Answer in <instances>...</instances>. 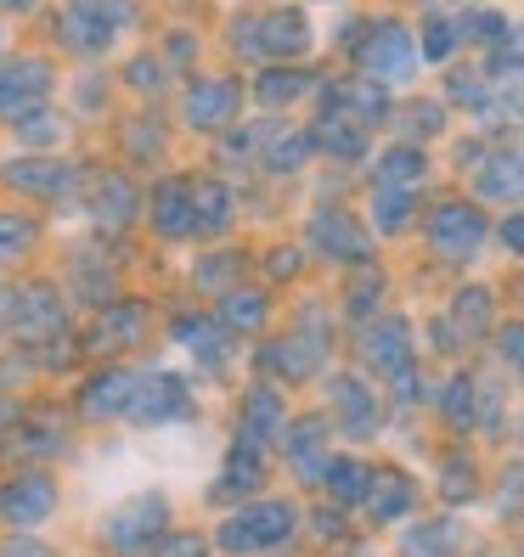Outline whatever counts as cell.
Returning <instances> with one entry per match:
<instances>
[{
	"instance_id": "obj_62",
	"label": "cell",
	"mask_w": 524,
	"mask_h": 557,
	"mask_svg": "<svg viewBox=\"0 0 524 557\" xmlns=\"http://www.w3.org/2000/svg\"><path fill=\"white\" fill-rule=\"evenodd\" d=\"M0 51H7V35H0Z\"/></svg>"
},
{
	"instance_id": "obj_47",
	"label": "cell",
	"mask_w": 524,
	"mask_h": 557,
	"mask_svg": "<svg viewBox=\"0 0 524 557\" xmlns=\"http://www.w3.org/2000/svg\"><path fill=\"white\" fill-rule=\"evenodd\" d=\"M440 490H446V502H468V496H479V473L463 462V456H446L440 462Z\"/></svg>"
},
{
	"instance_id": "obj_35",
	"label": "cell",
	"mask_w": 524,
	"mask_h": 557,
	"mask_svg": "<svg viewBox=\"0 0 524 557\" xmlns=\"http://www.w3.org/2000/svg\"><path fill=\"white\" fill-rule=\"evenodd\" d=\"M429 170H435L429 147H417V141H395V136H389V147L373 152V186H417Z\"/></svg>"
},
{
	"instance_id": "obj_45",
	"label": "cell",
	"mask_w": 524,
	"mask_h": 557,
	"mask_svg": "<svg viewBox=\"0 0 524 557\" xmlns=\"http://www.w3.org/2000/svg\"><path fill=\"white\" fill-rule=\"evenodd\" d=\"M12 136H17V147H28V152H51L62 136H69V124H62L51 108H35V113L12 119Z\"/></svg>"
},
{
	"instance_id": "obj_23",
	"label": "cell",
	"mask_w": 524,
	"mask_h": 557,
	"mask_svg": "<svg viewBox=\"0 0 524 557\" xmlns=\"http://www.w3.org/2000/svg\"><path fill=\"white\" fill-rule=\"evenodd\" d=\"M142 198H136V181H130L124 170H108L90 181V220L102 225V232H124L130 220H136Z\"/></svg>"
},
{
	"instance_id": "obj_38",
	"label": "cell",
	"mask_w": 524,
	"mask_h": 557,
	"mask_svg": "<svg viewBox=\"0 0 524 557\" xmlns=\"http://www.w3.org/2000/svg\"><path fill=\"white\" fill-rule=\"evenodd\" d=\"M435 411L451 422V429H479V383L468 372H451L446 383H435Z\"/></svg>"
},
{
	"instance_id": "obj_5",
	"label": "cell",
	"mask_w": 524,
	"mask_h": 557,
	"mask_svg": "<svg viewBox=\"0 0 524 557\" xmlns=\"http://www.w3.org/2000/svg\"><path fill=\"white\" fill-rule=\"evenodd\" d=\"M7 326L23 344L62 338V333H69V299H62V287L46 282V276H23L7 293Z\"/></svg>"
},
{
	"instance_id": "obj_50",
	"label": "cell",
	"mask_w": 524,
	"mask_h": 557,
	"mask_svg": "<svg viewBox=\"0 0 524 557\" xmlns=\"http://www.w3.org/2000/svg\"><path fill=\"white\" fill-rule=\"evenodd\" d=\"M300 271H305V248H300V243H277V248L266 253V276H271V282H293Z\"/></svg>"
},
{
	"instance_id": "obj_48",
	"label": "cell",
	"mask_w": 524,
	"mask_h": 557,
	"mask_svg": "<svg viewBox=\"0 0 524 557\" xmlns=\"http://www.w3.org/2000/svg\"><path fill=\"white\" fill-rule=\"evenodd\" d=\"M232 51L243 57V62H266V40H259V12H243V17H232Z\"/></svg>"
},
{
	"instance_id": "obj_59",
	"label": "cell",
	"mask_w": 524,
	"mask_h": 557,
	"mask_svg": "<svg viewBox=\"0 0 524 557\" xmlns=\"http://www.w3.org/2000/svg\"><path fill=\"white\" fill-rule=\"evenodd\" d=\"M12 417H17V400H7V395H0V429H7Z\"/></svg>"
},
{
	"instance_id": "obj_57",
	"label": "cell",
	"mask_w": 524,
	"mask_h": 557,
	"mask_svg": "<svg viewBox=\"0 0 524 557\" xmlns=\"http://www.w3.org/2000/svg\"><path fill=\"white\" fill-rule=\"evenodd\" d=\"M508 490H513V502H524V462L508 473Z\"/></svg>"
},
{
	"instance_id": "obj_30",
	"label": "cell",
	"mask_w": 524,
	"mask_h": 557,
	"mask_svg": "<svg viewBox=\"0 0 524 557\" xmlns=\"http://www.w3.org/2000/svg\"><path fill=\"white\" fill-rule=\"evenodd\" d=\"M175 338L192 349V360H198V367H209V372H220L226 367V355H232V326H226L220 315H181L175 321Z\"/></svg>"
},
{
	"instance_id": "obj_15",
	"label": "cell",
	"mask_w": 524,
	"mask_h": 557,
	"mask_svg": "<svg viewBox=\"0 0 524 557\" xmlns=\"http://www.w3.org/2000/svg\"><path fill=\"white\" fill-rule=\"evenodd\" d=\"M327 400H333V422L344 429V440H367L383 417V400L367 388L362 372H333L327 377Z\"/></svg>"
},
{
	"instance_id": "obj_49",
	"label": "cell",
	"mask_w": 524,
	"mask_h": 557,
	"mask_svg": "<svg viewBox=\"0 0 524 557\" xmlns=\"http://www.w3.org/2000/svg\"><path fill=\"white\" fill-rule=\"evenodd\" d=\"M17 440H23V450H35V456H57V450H62V422H57V417L23 422Z\"/></svg>"
},
{
	"instance_id": "obj_56",
	"label": "cell",
	"mask_w": 524,
	"mask_h": 557,
	"mask_svg": "<svg viewBox=\"0 0 524 557\" xmlns=\"http://www.w3.org/2000/svg\"><path fill=\"white\" fill-rule=\"evenodd\" d=\"M153 552H158V557H204V541H198V535H163Z\"/></svg>"
},
{
	"instance_id": "obj_24",
	"label": "cell",
	"mask_w": 524,
	"mask_h": 557,
	"mask_svg": "<svg viewBox=\"0 0 524 557\" xmlns=\"http://www.w3.org/2000/svg\"><path fill=\"white\" fill-rule=\"evenodd\" d=\"M7 186L12 191H35V198H62L80 175H74V163H62V158H40V152H28L17 163H7Z\"/></svg>"
},
{
	"instance_id": "obj_6",
	"label": "cell",
	"mask_w": 524,
	"mask_h": 557,
	"mask_svg": "<svg viewBox=\"0 0 524 557\" xmlns=\"http://www.w3.org/2000/svg\"><path fill=\"white\" fill-rule=\"evenodd\" d=\"M305 243L327 259V265H344V271L378 259V232L362 225V214H350V209H316L305 220Z\"/></svg>"
},
{
	"instance_id": "obj_20",
	"label": "cell",
	"mask_w": 524,
	"mask_h": 557,
	"mask_svg": "<svg viewBox=\"0 0 524 557\" xmlns=\"http://www.w3.org/2000/svg\"><path fill=\"white\" fill-rule=\"evenodd\" d=\"M446 124H451V102H446V96H406V102L389 108V124L383 129H395V141L429 147V141L446 136Z\"/></svg>"
},
{
	"instance_id": "obj_36",
	"label": "cell",
	"mask_w": 524,
	"mask_h": 557,
	"mask_svg": "<svg viewBox=\"0 0 524 557\" xmlns=\"http://www.w3.org/2000/svg\"><path fill=\"white\" fill-rule=\"evenodd\" d=\"M147 333V305L142 299H124V305H102V315H96V333H90V349H130L142 344Z\"/></svg>"
},
{
	"instance_id": "obj_54",
	"label": "cell",
	"mask_w": 524,
	"mask_h": 557,
	"mask_svg": "<svg viewBox=\"0 0 524 557\" xmlns=\"http://www.w3.org/2000/svg\"><path fill=\"white\" fill-rule=\"evenodd\" d=\"M0 557H57V552H51L40 535H23V530H17L7 546H0Z\"/></svg>"
},
{
	"instance_id": "obj_53",
	"label": "cell",
	"mask_w": 524,
	"mask_h": 557,
	"mask_svg": "<svg viewBox=\"0 0 524 557\" xmlns=\"http://www.w3.org/2000/svg\"><path fill=\"white\" fill-rule=\"evenodd\" d=\"M497 355L508 360L513 372H524V321H502L497 326Z\"/></svg>"
},
{
	"instance_id": "obj_40",
	"label": "cell",
	"mask_w": 524,
	"mask_h": 557,
	"mask_svg": "<svg viewBox=\"0 0 524 557\" xmlns=\"http://www.w3.org/2000/svg\"><path fill=\"white\" fill-rule=\"evenodd\" d=\"M456 546H463L456 518H423L401 535V557H456Z\"/></svg>"
},
{
	"instance_id": "obj_7",
	"label": "cell",
	"mask_w": 524,
	"mask_h": 557,
	"mask_svg": "<svg viewBox=\"0 0 524 557\" xmlns=\"http://www.w3.org/2000/svg\"><path fill=\"white\" fill-rule=\"evenodd\" d=\"M355 349H362V367L389 383L395 372H406L412 360H417V349H412V321H406L401 310H378L373 321H362Z\"/></svg>"
},
{
	"instance_id": "obj_16",
	"label": "cell",
	"mask_w": 524,
	"mask_h": 557,
	"mask_svg": "<svg viewBox=\"0 0 524 557\" xmlns=\"http://www.w3.org/2000/svg\"><path fill=\"white\" fill-rule=\"evenodd\" d=\"M321 108H333V113L367 124V129H383L389 124V108H395V96H389V85L355 74V79H339V85H321Z\"/></svg>"
},
{
	"instance_id": "obj_32",
	"label": "cell",
	"mask_w": 524,
	"mask_h": 557,
	"mask_svg": "<svg viewBox=\"0 0 524 557\" xmlns=\"http://www.w3.org/2000/svg\"><path fill=\"white\" fill-rule=\"evenodd\" d=\"M417 502V484L401 473V468H373V484H367V518L373 523H401Z\"/></svg>"
},
{
	"instance_id": "obj_41",
	"label": "cell",
	"mask_w": 524,
	"mask_h": 557,
	"mask_svg": "<svg viewBox=\"0 0 524 557\" xmlns=\"http://www.w3.org/2000/svg\"><path fill=\"white\" fill-rule=\"evenodd\" d=\"M417 51H423V62H435V69H451L456 51H463L456 17H451V12H440V7H429V17L417 23Z\"/></svg>"
},
{
	"instance_id": "obj_8",
	"label": "cell",
	"mask_w": 524,
	"mask_h": 557,
	"mask_svg": "<svg viewBox=\"0 0 524 557\" xmlns=\"http://www.w3.org/2000/svg\"><path fill=\"white\" fill-rule=\"evenodd\" d=\"M243 108V85L232 74H204V79H192L186 96H181V124L186 129H198V136H226L232 129Z\"/></svg>"
},
{
	"instance_id": "obj_19",
	"label": "cell",
	"mask_w": 524,
	"mask_h": 557,
	"mask_svg": "<svg viewBox=\"0 0 524 557\" xmlns=\"http://www.w3.org/2000/svg\"><path fill=\"white\" fill-rule=\"evenodd\" d=\"M259 40H266V62H305L316 46V28L300 7H271L259 12Z\"/></svg>"
},
{
	"instance_id": "obj_11",
	"label": "cell",
	"mask_w": 524,
	"mask_h": 557,
	"mask_svg": "<svg viewBox=\"0 0 524 557\" xmlns=\"http://www.w3.org/2000/svg\"><path fill=\"white\" fill-rule=\"evenodd\" d=\"M136 429H163V422H186L192 417V388H186V377H175V372H142V383H136V400H130V411H124Z\"/></svg>"
},
{
	"instance_id": "obj_2",
	"label": "cell",
	"mask_w": 524,
	"mask_h": 557,
	"mask_svg": "<svg viewBox=\"0 0 524 557\" xmlns=\"http://www.w3.org/2000/svg\"><path fill=\"white\" fill-rule=\"evenodd\" d=\"M293 530H300V512H293L288 502H248L237 507L232 518L215 530V546L226 557H259V552H282L293 541Z\"/></svg>"
},
{
	"instance_id": "obj_4",
	"label": "cell",
	"mask_w": 524,
	"mask_h": 557,
	"mask_svg": "<svg viewBox=\"0 0 524 557\" xmlns=\"http://www.w3.org/2000/svg\"><path fill=\"white\" fill-rule=\"evenodd\" d=\"M163 535H170V496L163 490H142V496H130L124 507L102 518V546L119 557H142Z\"/></svg>"
},
{
	"instance_id": "obj_10",
	"label": "cell",
	"mask_w": 524,
	"mask_h": 557,
	"mask_svg": "<svg viewBox=\"0 0 524 557\" xmlns=\"http://www.w3.org/2000/svg\"><path fill=\"white\" fill-rule=\"evenodd\" d=\"M57 69L46 57H0V119H23L51 102Z\"/></svg>"
},
{
	"instance_id": "obj_33",
	"label": "cell",
	"mask_w": 524,
	"mask_h": 557,
	"mask_svg": "<svg viewBox=\"0 0 524 557\" xmlns=\"http://www.w3.org/2000/svg\"><path fill=\"white\" fill-rule=\"evenodd\" d=\"M192 209H198V237H226L237 220V198L220 175H192Z\"/></svg>"
},
{
	"instance_id": "obj_22",
	"label": "cell",
	"mask_w": 524,
	"mask_h": 557,
	"mask_svg": "<svg viewBox=\"0 0 524 557\" xmlns=\"http://www.w3.org/2000/svg\"><path fill=\"white\" fill-rule=\"evenodd\" d=\"M310 129H316V152L321 158H333V163H367L373 158V129L333 113V108H321V119Z\"/></svg>"
},
{
	"instance_id": "obj_26",
	"label": "cell",
	"mask_w": 524,
	"mask_h": 557,
	"mask_svg": "<svg viewBox=\"0 0 524 557\" xmlns=\"http://www.w3.org/2000/svg\"><path fill=\"white\" fill-rule=\"evenodd\" d=\"M446 102L451 108H463V113H474V119H497V79H490V69H479V62H451L446 69Z\"/></svg>"
},
{
	"instance_id": "obj_21",
	"label": "cell",
	"mask_w": 524,
	"mask_h": 557,
	"mask_svg": "<svg viewBox=\"0 0 524 557\" xmlns=\"http://www.w3.org/2000/svg\"><path fill=\"white\" fill-rule=\"evenodd\" d=\"M282 429H288V406H282L277 388L271 383L248 388V395H243V417H237V445L266 450V445L282 440Z\"/></svg>"
},
{
	"instance_id": "obj_37",
	"label": "cell",
	"mask_w": 524,
	"mask_h": 557,
	"mask_svg": "<svg viewBox=\"0 0 524 557\" xmlns=\"http://www.w3.org/2000/svg\"><path fill=\"white\" fill-rule=\"evenodd\" d=\"M259 484H266V456H259L254 445H232V456H226V468H220L209 496L215 502H248Z\"/></svg>"
},
{
	"instance_id": "obj_60",
	"label": "cell",
	"mask_w": 524,
	"mask_h": 557,
	"mask_svg": "<svg viewBox=\"0 0 524 557\" xmlns=\"http://www.w3.org/2000/svg\"><path fill=\"white\" fill-rule=\"evenodd\" d=\"M0 333H7V287H0Z\"/></svg>"
},
{
	"instance_id": "obj_12",
	"label": "cell",
	"mask_w": 524,
	"mask_h": 557,
	"mask_svg": "<svg viewBox=\"0 0 524 557\" xmlns=\"http://www.w3.org/2000/svg\"><path fill=\"white\" fill-rule=\"evenodd\" d=\"M147 225L158 243L198 237V209H192V175H163L147 198Z\"/></svg>"
},
{
	"instance_id": "obj_43",
	"label": "cell",
	"mask_w": 524,
	"mask_h": 557,
	"mask_svg": "<svg viewBox=\"0 0 524 557\" xmlns=\"http://www.w3.org/2000/svg\"><path fill=\"white\" fill-rule=\"evenodd\" d=\"M456 35H463V46H474V51H497L508 35H513V23L497 12V7H479V0H474V7L463 12V17H456Z\"/></svg>"
},
{
	"instance_id": "obj_61",
	"label": "cell",
	"mask_w": 524,
	"mask_h": 557,
	"mask_svg": "<svg viewBox=\"0 0 524 557\" xmlns=\"http://www.w3.org/2000/svg\"><path fill=\"white\" fill-rule=\"evenodd\" d=\"M519 305H524V282H519Z\"/></svg>"
},
{
	"instance_id": "obj_28",
	"label": "cell",
	"mask_w": 524,
	"mask_h": 557,
	"mask_svg": "<svg viewBox=\"0 0 524 557\" xmlns=\"http://www.w3.org/2000/svg\"><path fill=\"white\" fill-rule=\"evenodd\" d=\"M310 90H316V79L300 69V62H259V74H254V102L271 108V113L305 102Z\"/></svg>"
},
{
	"instance_id": "obj_58",
	"label": "cell",
	"mask_w": 524,
	"mask_h": 557,
	"mask_svg": "<svg viewBox=\"0 0 524 557\" xmlns=\"http://www.w3.org/2000/svg\"><path fill=\"white\" fill-rule=\"evenodd\" d=\"M40 0H0V12H35Z\"/></svg>"
},
{
	"instance_id": "obj_3",
	"label": "cell",
	"mask_w": 524,
	"mask_h": 557,
	"mask_svg": "<svg viewBox=\"0 0 524 557\" xmlns=\"http://www.w3.org/2000/svg\"><path fill=\"white\" fill-rule=\"evenodd\" d=\"M355 62H362L367 79H378V85H389V90L412 85L417 62H423L417 28H406L401 17H367V40H362V51H355Z\"/></svg>"
},
{
	"instance_id": "obj_13",
	"label": "cell",
	"mask_w": 524,
	"mask_h": 557,
	"mask_svg": "<svg viewBox=\"0 0 524 557\" xmlns=\"http://www.w3.org/2000/svg\"><path fill=\"white\" fill-rule=\"evenodd\" d=\"M321 360H327V333H316V326H293V333L266 344L259 367H266L271 377H282V383H305V377L321 372Z\"/></svg>"
},
{
	"instance_id": "obj_27",
	"label": "cell",
	"mask_w": 524,
	"mask_h": 557,
	"mask_svg": "<svg viewBox=\"0 0 524 557\" xmlns=\"http://www.w3.org/2000/svg\"><path fill=\"white\" fill-rule=\"evenodd\" d=\"M321 445H327V417L321 411H305L300 422H288V429H282V456L293 462V473H300V479H321L327 473Z\"/></svg>"
},
{
	"instance_id": "obj_44",
	"label": "cell",
	"mask_w": 524,
	"mask_h": 557,
	"mask_svg": "<svg viewBox=\"0 0 524 557\" xmlns=\"http://www.w3.org/2000/svg\"><path fill=\"white\" fill-rule=\"evenodd\" d=\"M243 265H248V253H237V248H215V253H204L198 265H192V282L220 299V293H232V287L243 282Z\"/></svg>"
},
{
	"instance_id": "obj_25",
	"label": "cell",
	"mask_w": 524,
	"mask_h": 557,
	"mask_svg": "<svg viewBox=\"0 0 524 557\" xmlns=\"http://www.w3.org/2000/svg\"><path fill=\"white\" fill-rule=\"evenodd\" d=\"M367 220H373V232H378V237H406L412 225L423 220V198H417V186H373V198H367Z\"/></svg>"
},
{
	"instance_id": "obj_51",
	"label": "cell",
	"mask_w": 524,
	"mask_h": 557,
	"mask_svg": "<svg viewBox=\"0 0 524 557\" xmlns=\"http://www.w3.org/2000/svg\"><path fill=\"white\" fill-rule=\"evenodd\" d=\"M497 119H508V124H524V74H508V79H497Z\"/></svg>"
},
{
	"instance_id": "obj_17",
	"label": "cell",
	"mask_w": 524,
	"mask_h": 557,
	"mask_svg": "<svg viewBox=\"0 0 524 557\" xmlns=\"http://www.w3.org/2000/svg\"><path fill=\"white\" fill-rule=\"evenodd\" d=\"M51 512H57V484H51L46 468H28L0 490V518H7L12 530H35V523H46Z\"/></svg>"
},
{
	"instance_id": "obj_9",
	"label": "cell",
	"mask_w": 524,
	"mask_h": 557,
	"mask_svg": "<svg viewBox=\"0 0 524 557\" xmlns=\"http://www.w3.org/2000/svg\"><path fill=\"white\" fill-rule=\"evenodd\" d=\"M468 191L479 203L524 209V147H479L468 163Z\"/></svg>"
},
{
	"instance_id": "obj_39",
	"label": "cell",
	"mask_w": 524,
	"mask_h": 557,
	"mask_svg": "<svg viewBox=\"0 0 524 557\" xmlns=\"http://www.w3.org/2000/svg\"><path fill=\"white\" fill-rule=\"evenodd\" d=\"M232 333H259V326L271 321V293L266 287H248V282H237L232 293H220V310H215Z\"/></svg>"
},
{
	"instance_id": "obj_52",
	"label": "cell",
	"mask_w": 524,
	"mask_h": 557,
	"mask_svg": "<svg viewBox=\"0 0 524 557\" xmlns=\"http://www.w3.org/2000/svg\"><path fill=\"white\" fill-rule=\"evenodd\" d=\"M124 85L142 90V96H153V90L163 85V57H136V62L124 69Z\"/></svg>"
},
{
	"instance_id": "obj_1",
	"label": "cell",
	"mask_w": 524,
	"mask_h": 557,
	"mask_svg": "<svg viewBox=\"0 0 524 557\" xmlns=\"http://www.w3.org/2000/svg\"><path fill=\"white\" fill-rule=\"evenodd\" d=\"M490 237V220L479 209V198L468 191H446V198H435L429 209H423V243H429L435 259H446V265H468V259L485 248Z\"/></svg>"
},
{
	"instance_id": "obj_55",
	"label": "cell",
	"mask_w": 524,
	"mask_h": 557,
	"mask_svg": "<svg viewBox=\"0 0 524 557\" xmlns=\"http://www.w3.org/2000/svg\"><path fill=\"white\" fill-rule=\"evenodd\" d=\"M497 237H502V248H508V253H519V259H524V209H513L508 220H497Z\"/></svg>"
},
{
	"instance_id": "obj_46",
	"label": "cell",
	"mask_w": 524,
	"mask_h": 557,
	"mask_svg": "<svg viewBox=\"0 0 524 557\" xmlns=\"http://www.w3.org/2000/svg\"><path fill=\"white\" fill-rule=\"evenodd\" d=\"M35 237H40V225L28 220V214H17V209H0V265H12V259H23L28 248H35Z\"/></svg>"
},
{
	"instance_id": "obj_42",
	"label": "cell",
	"mask_w": 524,
	"mask_h": 557,
	"mask_svg": "<svg viewBox=\"0 0 524 557\" xmlns=\"http://www.w3.org/2000/svg\"><path fill=\"white\" fill-rule=\"evenodd\" d=\"M321 484H327V496H333V507H362L367 484H373V468L355 462V456H333L327 473H321Z\"/></svg>"
},
{
	"instance_id": "obj_29",
	"label": "cell",
	"mask_w": 524,
	"mask_h": 557,
	"mask_svg": "<svg viewBox=\"0 0 524 557\" xmlns=\"http://www.w3.org/2000/svg\"><path fill=\"white\" fill-rule=\"evenodd\" d=\"M383 299H389V276H383V265H350L344 271V293H339V315L344 321H373L378 310H383Z\"/></svg>"
},
{
	"instance_id": "obj_14",
	"label": "cell",
	"mask_w": 524,
	"mask_h": 557,
	"mask_svg": "<svg viewBox=\"0 0 524 557\" xmlns=\"http://www.w3.org/2000/svg\"><path fill=\"white\" fill-rule=\"evenodd\" d=\"M119 35V17L102 7V0H69V7L57 12V40L80 51V57H102Z\"/></svg>"
},
{
	"instance_id": "obj_34",
	"label": "cell",
	"mask_w": 524,
	"mask_h": 557,
	"mask_svg": "<svg viewBox=\"0 0 524 557\" xmlns=\"http://www.w3.org/2000/svg\"><path fill=\"white\" fill-rule=\"evenodd\" d=\"M316 158V129L310 124H282L277 119V129H271V141H266V175H300L305 163Z\"/></svg>"
},
{
	"instance_id": "obj_18",
	"label": "cell",
	"mask_w": 524,
	"mask_h": 557,
	"mask_svg": "<svg viewBox=\"0 0 524 557\" xmlns=\"http://www.w3.org/2000/svg\"><path fill=\"white\" fill-rule=\"evenodd\" d=\"M490 287H479V282H468L463 293L451 299V310L440 315V344L446 349H474L485 333H490Z\"/></svg>"
},
{
	"instance_id": "obj_31",
	"label": "cell",
	"mask_w": 524,
	"mask_h": 557,
	"mask_svg": "<svg viewBox=\"0 0 524 557\" xmlns=\"http://www.w3.org/2000/svg\"><path fill=\"white\" fill-rule=\"evenodd\" d=\"M136 383H142V372H130V367H108L102 377H90V383H85L80 411H85L90 422H102V417H124V411H130V400H136Z\"/></svg>"
}]
</instances>
